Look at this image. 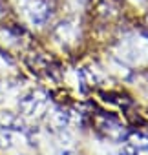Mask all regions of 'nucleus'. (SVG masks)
<instances>
[{"instance_id":"f257e3e1","label":"nucleus","mask_w":148,"mask_h":155,"mask_svg":"<svg viewBox=\"0 0 148 155\" xmlns=\"http://www.w3.org/2000/svg\"><path fill=\"white\" fill-rule=\"evenodd\" d=\"M51 11H49V4L46 0H35L29 8V18L35 26H42L48 18H49Z\"/></svg>"}]
</instances>
